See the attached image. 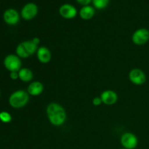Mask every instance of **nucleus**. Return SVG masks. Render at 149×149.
<instances>
[{
    "mask_svg": "<svg viewBox=\"0 0 149 149\" xmlns=\"http://www.w3.org/2000/svg\"><path fill=\"white\" fill-rule=\"evenodd\" d=\"M46 113L49 122L56 127L61 126L66 120V112L61 105L51 103L47 106Z\"/></svg>",
    "mask_w": 149,
    "mask_h": 149,
    "instance_id": "f257e3e1",
    "label": "nucleus"
},
{
    "mask_svg": "<svg viewBox=\"0 0 149 149\" xmlns=\"http://www.w3.org/2000/svg\"><path fill=\"white\" fill-rule=\"evenodd\" d=\"M29 101V94L25 90H19L13 92L9 97V104L14 109H21Z\"/></svg>",
    "mask_w": 149,
    "mask_h": 149,
    "instance_id": "f03ea898",
    "label": "nucleus"
},
{
    "mask_svg": "<svg viewBox=\"0 0 149 149\" xmlns=\"http://www.w3.org/2000/svg\"><path fill=\"white\" fill-rule=\"evenodd\" d=\"M4 65L6 69L10 72H13V71L18 72L22 68L21 60L17 55L10 54L4 58Z\"/></svg>",
    "mask_w": 149,
    "mask_h": 149,
    "instance_id": "7ed1b4c3",
    "label": "nucleus"
},
{
    "mask_svg": "<svg viewBox=\"0 0 149 149\" xmlns=\"http://www.w3.org/2000/svg\"><path fill=\"white\" fill-rule=\"evenodd\" d=\"M132 40L135 45L138 46L145 45L149 41V31L145 28L138 29L132 34Z\"/></svg>",
    "mask_w": 149,
    "mask_h": 149,
    "instance_id": "20e7f679",
    "label": "nucleus"
},
{
    "mask_svg": "<svg viewBox=\"0 0 149 149\" xmlns=\"http://www.w3.org/2000/svg\"><path fill=\"white\" fill-rule=\"evenodd\" d=\"M120 143L122 147L127 149H135L138 146V139L132 132H125L121 136Z\"/></svg>",
    "mask_w": 149,
    "mask_h": 149,
    "instance_id": "39448f33",
    "label": "nucleus"
},
{
    "mask_svg": "<svg viewBox=\"0 0 149 149\" xmlns=\"http://www.w3.org/2000/svg\"><path fill=\"white\" fill-rule=\"evenodd\" d=\"M38 13V7L33 2H29L25 4L22 8L20 15L26 20H30L34 18Z\"/></svg>",
    "mask_w": 149,
    "mask_h": 149,
    "instance_id": "423d86ee",
    "label": "nucleus"
},
{
    "mask_svg": "<svg viewBox=\"0 0 149 149\" xmlns=\"http://www.w3.org/2000/svg\"><path fill=\"white\" fill-rule=\"evenodd\" d=\"M129 79L135 85H142L146 81V76L140 68H133L130 71Z\"/></svg>",
    "mask_w": 149,
    "mask_h": 149,
    "instance_id": "0eeeda50",
    "label": "nucleus"
},
{
    "mask_svg": "<svg viewBox=\"0 0 149 149\" xmlns=\"http://www.w3.org/2000/svg\"><path fill=\"white\" fill-rule=\"evenodd\" d=\"M3 19L7 24L10 26H15L17 24L20 20V15L15 9H7L3 14Z\"/></svg>",
    "mask_w": 149,
    "mask_h": 149,
    "instance_id": "6e6552de",
    "label": "nucleus"
},
{
    "mask_svg": "<svg viewBox=\"0 0 149 149\" xmlns=\"http://www.w3.org/2000/svg\"><path fill=\"white\" fill-rule=\"evenodd\" d=\"M59 13L62 17L65 19H73L77 15V10L71 4H64L61 6Z\"/></svg>",
    "mask_w": 149,
    "mask_h": 149,
    "instance_id": "1a4fd4ad",
    "label": "nucleus"
},
{
    "mask_svg": "<svg viewBox=\"0 0 149 149\" xmlns=\"http://www.w3.org/2000/svg\"><path fill=\"white\" fill-rule=\"evenodd\" d=\"M102 102L107 106H112L115 104L118 100V95L113 90H107L103 91L100 95Z\"/></svg>",
    "mask_w": 149,
    "mask_h": 149,
    "instance_id": "9d476101",
    "label": "nucleus"
},
{
    "mask_svg": "<svg viewBox=\"0 0 149 149\" xmlns=\"http://www.w3.org/2000/svg\"><path fill=\"white\" fill-rule=\"evenodd\" d=\"M36 56L39 62L42 63H48L52 59V53L46 47H40L38 48Z\"/></svg>",
    "mask_w": 149,
    "mask_h": 149,
    "instance_id": "9b49d317",
    "label": "nucleus"
},
{
    "mask_svg": "<svg viewBox=\"0 0 149 149\" xmlns=\"http://www.w3.org/2000/svg\"><path fill=\"white\" fill-rule=\"evenodd\" d=\"M44 90V86L42 82L38 81H32L29 85L27 92L30 95L38 96L42 93Z\"/></svg>",
    "mask_w": 149,
    "mask_h": 149,
    "instance_id": "f8f14e48",
    "label": "nucleus"
},
{
    "mask_svg": "<svg viewBox=\"0 0 149 149\" xmlns=\"http://www.w3.org/2000/svg\"><path fill=\"white\" fill-rule=\"evenodd\" d=\"M95 13V8L92 6H83L79 11V16L83 20H90L93 18Z\"/></svg>",
    "mask_w": 149,
    "mask_h": 149,
    "instance_id": "ddd939ff",
    "label": "nucleus"
},
{
    "mask_svg": "<svg viewBox=\"0 0 149 149\" xmlns=\"http://www.w3.org/2000/svg\"><path fill=\"white\" fill-rule=\"evenodd\" d=\"M19 79L23 82H29L33 78V74L31 69L28 68H22L18 71Z\"/></svg>",
    "mask_w": 149,
    "mask_h": 149,
    "instance_id": "4468645a",
    "label": "nucleus"
},
{
    "mask_svg": "<svg viewBox=\"0 0 149 149\" xmlns=\"http://www.w3.org/2000/svg\"><path fill=\"white\" fill-rule=\"evenodd\" d=\"M24 46L25 49H26L28 53L29 54V55H32L33 54H34L35 52H37L38 49V45H36L34 42L31 40H27L24 41V42H22Z\"/></svg>",
    "mask_w": 149,
    "mask_h": 149,
    "instance_id": "2eb2a0df",
    "label": "nucleus"
},
{
    "mask_svg": "<svg viewBox=\"0 0 149 149\" xmlns=\"http://www.w3.org/2000/svg\"><path fill=\"white\" fill-rule=\"evenodd\" d=\"M15 52H16V55H17L20 58L26 59V58H28L29 56H30L29 54L27 52V51H26V49H25L24 46H23L22 42L17 45V47H16Z\"/></svg>",
    "mask_w": 149,
    "mask_h": 149,
    "instance_id": "dca6fc26",
    "label": "nucleus"
},
{
    "mask_svg": "<svg viewBox=\"0 0 149 149\" xmlns=\"http://www.w3.org/2000/svg\"><path fill=\"white\" fill-rule=\"evenodd\" d=\"M92 2H93L94 8L97 9V10H103L108 7L110 0H93Z\"/></svg>",
    "mask_w": 149,
    "mask_h": 149,
    "instance_id": "f3484780",
    "label": "nucleus"
},
{
    "mask_svg": "<svg viewBox=\"0 0 149 149\" xmlns=\"http://www.w3.org/2000/svg\"><path fill=\"white\" fill-rule=\"evenodd\" d=\"M0 121L2 123H10L12 121V116L9 112L2 111L0 112Z\"/></svg>",
    "mask_w": 149,
    "mask_h": 149,
    "instance_id": "a211bd4d",
    "label": "nucleus"
},
{
    "mask_svg": "<svg viewBox=\"0 0 149 149\" xmlns=\"http://www.w3.org/2000/svg\"><path fill=\"white\" fill-rule=\"evenodd\" d=\"M102 103H103V102H102V100L101 98H100V97H95L93 98V104L95 106H100Z\"/></svg>",
    "mask_w": 149,
    "mask_h": 149,
    "instance_id": "6ab92c4d",
    "label": "nucleus"
},
{
    "mask_svg": "<svg viewBox=\"0 0 149 149\" xmlns=\"http://www.w3.org/2000/svg\"><path fill=\"white\" fill-rule=\"evenodd\" d=\"M92 1H93V0H77V1L79 4H80L81 5L83 6L89 5V4L92 2Z\"/></svg>",
    "mask_w": 149,
    "mask_h": 149,
    "instance_id": "aec40b11",
    "label": "nucleus"
},
{
    "mask_svg": "<svg viewBox=\"0 0 149 149\" xmlns=\"http://www.w3.org/2000/svg\"><path fill=\"white\" fill-rule=\"evenodd\" d=\"M10 78H11V79H13V80L17 79H19L18 72H17V71H13V72H10Z\"/></svg>",
    "mask_w": 149,
    "mask_h": 149,
    "instance_id": "412c9836",
    "label": "nucleus"
},
{
    "mask_svg": "<svg viewBox=\"0 0 149 149\" xmlns=\"http://www.w3.org/2000/svg\"><path fill=\"white\" fill-rule=\"evenodd\" d=\"M32 41H33L36 45H39V43H40V39L38 37H34L33 39H32Z\"/></svg>",
    "mask_w": 149,
    "mask_h": 149,
    "instance_id": "4be33fe9",
    "label": "nucleus"
},
{
    "mask_svg": "<svg viewBox=\"0 0 149 149\" xmlns=\"http://www.w3.org/2000/svg\"><path fill=\"white\" fill-rule=\"evenodd\" d=\"M120 149H127V148H120Z\"/></svg>",
    "mask_w": 149,
    "mask_h": 149,
    "instance_id": "5701e85b",
    "label": "nucleus"
}]
</instances>
